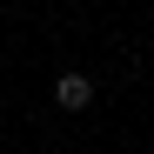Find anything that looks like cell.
<instances>
[{
	"label": "cell",
	"instance_id": "cell-1",
	"mask_svg": "<svg viewBox=\"0 0 154 154\" xmlns=\"http://www.w3.org/2000/svg\"><path fill=\"white\" fill-rule=\"evenodd\" d=\"M54 100H60V107H74V114H81L87 100H94V81H87V74H60V81H54Z\"/></svg>",
	"mask_w": 154,
	"mask_h": 154
}]
</instances>
